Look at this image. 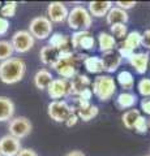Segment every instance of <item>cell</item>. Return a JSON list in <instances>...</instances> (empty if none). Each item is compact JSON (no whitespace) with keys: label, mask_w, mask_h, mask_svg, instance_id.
Segmentation results:
<instances>
[{"label":"cell","mask_w":150,"mask_h":156,"mask_svg":"<svg viewBox=\"0 0 150 156\" xmlns=\"http://www.w3.org/2000/svg\"><path fill=\"white\" fill-rule=\"evenodd\" d=\"M85 55H76L69 48L63 50L59 52L57 60L54 62L51 68L54 69L60 78H64L67 81H71L77 74V65L80 60H85Z\"/></svg>","instance_id":"cell-1"},{"label":"cell","mask_w":150,"mask_h":156,"mask_svg":"<svg viewBox=\"0 0 150 156\" xmlns=\"http://www.w3.org/2000/svg\"><path fill=\"white\" fill-rule=\"evenodd\" d=\"M26 73V64L20 57H11L0 62V81L5 85L20 82Z\"/></svg>","instance_id":"cell-2"},{"label":"cell","mask_w":150,"mask_h":156,"mask_svg":"<svg viewBox=\"0 0 150 156\" xmlns=\"http://www.w3.org/2000/svg\"><path fill=\"white\" fill-rule=\"evenodd\" d=\"M67 22H68V26L75 31H81V30L89 31L93 18H91L89 11L85 7L77 5L69 11Z\"/></svg>","instance_id":"cell-3"},{"label":"cell","mask_w":150,"mask_h":156,"mask_svg":"<svg viewBox=\"0 0 150 156\" xmlns=\"http://www.w3.org/2000/svg\"><path fill=\"white\" fill-rule=\"evenodd\" d=\"M116 91V82L111 76H98L93 82L91 92L101 101H107Z\"/></svg>","instance_id":"cell-4"},{"label":"cell","mask_w":150,"mask_h":156,"mask_svg":"<svg viewBox=\"0 0 150 156\" xmlns=\"http://www.w3.org/2000/svg\"><path fill=\"white\" fill-rule=\"evenodd\" d=\"M52 22L47 18V16H37L29 23V33L34 39L45 41L52 34Z\"/></svg>","instance_id":"cell-5"},{"label":"cell","mask_w":150,"mask_h":156,"mask_svg":"<svg viewBox=\"0 0 150 156\" xmlns=\"http://www.w3.org/2000/svg\"><path fill=\"white\" fill-rule=\"evenodd\" d=\"M47 113L56 122H65L67 119L72 113H75V108L65 100H52L47 105Z\"/></svg>","instance_id":"cell-6"},{"label":"cell","mask_w":150,"mask_h":156,"mask_svg":"<svg viewBox=\"0 0 150 156\" xmlns=\"http://www.w3.org/2000/svg\"><path fill=\"white\" fill-rule=\"evenodd\" d=\"M31 129H33V125L30 122V120L26 119V117H22V116L13 117V119L9 121V125H8L9 135H12L17 139L26 138V136L31 133Z\"/></svg>","instance_id":"cell-7"},{"label":"cell","mask_w":150,"mask_h":156,"mask_svg":"<svg viewBox=\"0 0 150 156\" xmlns=\"http://www.w3.org/2000/svg\"><path fill=\"white\" fill-rule=\"evenodd\" d=\"M12 47L14 52L25 53L34 47L35 39L27 30H18L12 35Z\"/></svg>","instance_id":"cell-8"},{"label":"cell","mask_w":150,"mask_h":156,"mask_svg":"<svg viewBox=\"0 0 150 156\" xmlns=\"http://www.w3.org/2000/svg\"><path fill=\"white\" fill-rule=\"evenodd\" d=\"M48 96L54 100H59L61 98L69 95V81L64 78H54L50 86L47 87Z\"/></svg>","instance_id":"cell-9"},{"label":"cell","mask_w":150,"mask_h":156,"mask_svg":"<svg viewBox=\"0 0 150 156\" xmlns=\"http://www.w3.org/2000/svg\"><path fill=\"white\" fill-rule=\"evenodd\" d=\"M68 13H69L68 8L61 2H52L47 7V18L55 23L64 22L68 18Z\"/></svg>","instance_id":"cell-10"},{"label":"cell","mask_w":150,"mask_h":156,"mask_svg":"<svg viewBox=\"0 0 150 156\" xmlns=\"http://www.w3.org/2000/svg\"><path fill=\"white\" fill-rule=\"evenodd\" d=\"M21 151L20 139L12 135H4L0 138V154L2 156H16Z\"/></svg>","instance_id":"cell-11"},{"label":"cell","mask_w":150,"mask_h":156,"mask_svg":"<svg viewBox=\"0 0 150 156\" xmlns=\"http://www.w3.org/2000/svg\"><path fill=\"white\" fill-rule=\"evenodd\" d=\"M102 64H103V72H107V73H114L118 70V68L122 64V56L119 55V52L116 50L112 51H108V52H103L102 57Z\"/></svg>","instance_id":"cell-12"},{"label":"cell","mask_w":150,"mask_h":156,"mask_svg":"<svg viewBox=\"0 0 150 156\" xmlns=\"http://www.w3.org/2000/svg\"><path fill=\"white\" fill-rule=\"evenodd\" d=\"M149 60H150V55L148 52H136L128 58L129 64L134 68L137 74L146 73L149 68Z\"/></svg>","instance_id":"cell-13"},{"label":"cell","mask_w":150,"mask_h":156,"mask_svg":"<svg viewBox=\"0 0 150 156\" xmlns=\"http://www.w3.org/2000/svg\"><path fill=\"white\" fill-rule=\"evenodd\" d=\"M91 85V81L86 74H76L69 81V95H77L79 96L84 90L89 89Z\"/></svg>","instance_id":"cell-14"},{"label":"cell","mask_w":150,"mask_h":156,"mask_svg":"<svg viewBox=\"0 0 150 156\" xmlns=\"http://www.w3.org/2000/svg\"><path fill=\"white\" fill-rule=\"evenodd\" d=\"M128 20H129V16L127 11H124V9L116 7V5H114L108 11V13L106 14V22L110 26L115 25V23H127Z\"/></svg>","instance_id":"cell-15"},{"label":"cell","mask_w":150,"mask_h":156,"mask_svg":"<svg viewBox=\"0 0 150 156\" xmlns=\"http://www.w3.org/2000/svg\"><path fill=\"white\" fill-rule=\"evenodd\" d=\"M112 8L111 2H90L88 4V11L93 17H106V14Z\"/></svg>","instance_id":"cell-16"},{"label":"cell","mask_w":150,"mask_h":156,"mask_svg":"<svg viewBox=\"0 0 150 156\" xmlns=\"http://www.w3.org/2000/svg\"><path fill=\"white\" fill-rule=\"evenodd\" d=\"M14 115V103L7 96H0V122L11 121Z\"/></svg>","instance_id":"cell-17"},{"label":"cell","mask_w":150,"mask_h":156,"mask_svg":"<svg viewBox=\"0 0 150 156\" xmlns=\"http://www.w3.org/2000/svg\"><path fill=\"white\" fill-rule=\"evenodd\" d=\"M52 80H54V77H52L51 72L46 68H42L34 76V86L38 90H47V87L50 86Z\"/></svg>","instance_id":"cell-18"},{"label":"cell","mask_w":150,"mask_h":156,"mask_svg":"<svg viewBox=\"0 0 150 156\" xmlns=\"http://www.w3.org/2000/svg\"><path fill=\"white\" fill-rule=\"evenodd\" d=\"M137 103V96L132 94V92H122L116 98V105L122 109H128V108H134Z\"/></svg>","instance_id":"cell-19"},{"label":"cell","mask_w":150,"mask_h":156,"mask_svg":"<svg viewBox=\"0 0 150 156\" xmlns=\"http://www.w3.org/2000/svg\"><path fill=\"white\" fill-rule=\"evenodd\" d=\"M68 43H69V38L60 33H54L48 41V46H51L52 48H55L57 52H60L63 50L68 48Z\"/></svg>","instance_id":"cell-20"},{"label":"cell","mask_w":150,"mask_h":156,"mask_svg":"<svg viewBox=\"0 0 150 156\" xmlns=\"http://www.w3.org/2000/svg\"><path fill=\"white\" fill-rule=\"evenodd\" d=\"M57 56H59V52L55 48H52L51 46L42 47V50L39 52V58H41L42 64L50 65V66L54 65V62L57 60Z\"/></svg>","instance_id":"cell-21"},{"label":"cell","mask_w":150,"mask_h":156,"mask_svg":"<svg viewBox=\"0 0 150 156\" xmlns=\"http://www.w3.org/2000/svg\"><path fill=\"white\" fill-rule=\"evenodd\" d=\"M84 66L89 73H93V74H99L103 72L102 60L98 56H86L84 60Z\"/></svg>","instance_id":"cell-22"},{"label":"cell","mask_w":150,"mask_h":156,"mask_svg":"<svg viewBox=\"0 0 150 156\" xmlns=\"http://www.w3.org/2000/svg\"><path fill=\"white\" fill-rule=\"evenodd\" d=\"M98 44H99V50L102 52H108V51L115 50L116 39L108 33H99Z\"/></svg>","instance_id":"cell-23"},{"label":"cell","mask_w":150,"mask_h":156,"mask_svg":"<svg viewBox=\"0 0 150 156\" xmlns=\"http://www.w3.org/2000/svg\"><path fill=\"white\" fill-rule=\"evenodd\" d=\"M76 109V115L79 119H81L82 121H85V122H88V121L93 120L94 117L98 115V107L94 105V104H90L88 107H84V108H75Z\"/></svg>","instance_id":"cell-24"},{"label":"cell","mask_w":150,"mask_h":156,"mask_svg":"<svg viewBox=\"0 0 150 156\" xmlns=\"http://www.w3.org/2000/svg\"><path fill=\"white\" fill-rule=\"evenodd\" d=\"M141 37H142L141 33H138V31H130V33L127 34V37H125L124 42L122 43V44L134 52L136 48H138L140 46H141Z\"/></svg>","instance_id":"cell-25"},{"label":"cell","mask_w":150,"mask_h":156,"mask_svg":"<svg viewBox=\"0 0 150 156\" xmlns=\"http://www.w3.org/2000/svg\"><path fill=\"white\" fill-rule=\"evenodd\" d=\"M140 116H141L140 111L136 109V108H132V109H129L127 112H124L123 116H122V121H123V124L127 129H133L134 122L137 121V119Z\"/></svg>","instance_id":"cell-26"},{"label":"cell","mask_w":150,"mask_h":156,"mask_svg":"<svg viewBox=\"0 0 150 156\" xmlns=\"http://www.w3.org/2000/svg\"><path fill=\"white\" fill-rule=\"evenodd\" d=\"M118 82L119 85L123 87L124 90H130L133 89V85H134V78L132 76V73L128 72V70H123L118 74Z\"/></svg>","instance_id":"cell-27"},{"label":"cell","mask_w":150,"mask_h":156,"mask_svg":"<svg viewBox=\"0 0 150 156\" xmlns=\"http://www.w3.org/2000/svg\"><path fill=\"white\" fill-rule=\"evenodd\" d=\"M16 11H17V2H7L0 8V16L7 20L12 18L16 14Z\"/></svg>","instance_id":"cell-28"},{"label":"cell","mask_w":150,"mask_h":156,"mask_svg":"<svg viewBox=\"0 0 150 156\" xmlns=\"http://www.w3.org/2000/svg\"><path fill=\"white\" fill-rule=\"evenodd\" d=\"M13 47L9 41H0V61H5L13 55Z\"/></svg>","instance_id":"cell-29"},{"label":"cell","mask_w":150,"mask_h":156,"mask_svg":"<svg viewBox=\"0 0 150 156\" xmlns=\"http://www.w3.org/2000/svg\"><path fill=\"white\" fill-rule=\"evenodd\" d=\"M110 30L112 33V37L116 39H125L128 34V27L125 23H115V25L110 26Z\"/></svg>","instance_id":"cell-30"},{"label":"cell","mask_w":150,"mask_h":156,"mask_svg":"<svg viewBox=\"0 0 150 156\" xmlns=\"http://www.w3.org/2000/svg\"><path fill=\"white\" fill-rule=\"evenodd\" d=\"M137 90L140 92V95L150 98V78H142V80H140L137 85Z\"/></svg>","instance_id":"cell-31"},{"label":"cell","mask_w":150,"mask_h":156,"mask_svg":"<svg viewBox=\"0 0 150 156\" xmlns=\"http://www.w3.org/2000/svg\"><path fill=\"white\" fill-rule=\"evenodd\" d=\"M95 46V39L90 35V33L88 34V35H85L84 38L81 39V42H80V44H79V48H82V50H86V51H89V50H93Z\"/></svg>","instance_id":"cell-32"},{"label":"cell","mask_w":150,"mask_h":156,"mask_svg":"<svg viewBox=\"0 0 150 156\" xmlns=\"http://www.w3.org/2000/svg\"><path fill=\"white\" fill-rule=\"evenodd\" d=\"M133 129L137 131L138 134H146V131H148V120L145 119L144 116H140L137 121L134 122V126H133Z\"/></svg>","instance_id":"cell-33"},{"label":"cell","mask_w":150,"mask_h":156,"mask_svg":"<svg viewBox=\"0 0 150 156\" xmlns=\"http://www.w3.org/2000/svg\"><path fill=\"white\" fill-rule=\"evenodd\" d=\"M89 31L86 30H81V31H75L72 34V38H71V43H72V47L75 48V50H79V44L81 42V39L84 38L85 35H88Z\"/></svg>","instance_id":"cell-34"},{"label":"cell","mask_w":150,"mask_h":156,"mask_svg":"<svg viewBox=\"0 0 150 156\" xmlns=\"http://www.w3.org/2000/svg\"><path fill=\"white\" fill-rule=\"evenodd\" d=\"M141 35H142L141 37V46L150 50V29L149 30H145Z\"/></svg>","instance_id":"cell-35"},{"label":"cell","mask_w":150,"mask_h":156,"mask_svg":"<svg viewBox=\"0 0 150 156\" xmlns=\"http://www.w3.org/2000/svg\"><path fill=\"white\" fill-rule=\"evenodd\" d=\"M9 21L7 18H3L2 16H0V35H5V34L8 33L9 30Z\"/></svg>","instance_id":"cell-36"},{"label":"cell","mask_w":150,"mask_h":156,"mask_svg":"<svg viewBox=\"0 0 150 156\" xmlns=\"http://www.w3.org/2000/svg\"><path fill=\"white\" fill-rule=\"evenodd\" d=\"M136 5V2H116V7L124 9V11H128V9L133 8Z\"/></svg>","instance_id":"cell-37"},{"label":"cell","mask_w":150,"mask_h":156,"mask_svg":"<svg viewBox=\"0 0 150 156\" xmlns=\"http://www.w3.org/2000/svg\"><path fill=\"white\" fill-rule=\"evenodd\" d=\"M91 95H93V92H91L90 89H86L81 92V94L79 95V99L80 100H84V101H90L91 99Z\"/></svg>","instance_id":"cell-38"},{"label":"cell","mask_w":150,"mask_h":156,"mask_svg":"<svg viewBox=\"0 0 150 156\" xmlns=\"http://www.w3.org/2000/svg\"><path fill=\"white\" fill-rule=\"evenodd\" d=\"M77 121H79V117H77L76 112H75V113H72V115L68 117V119H67L65 125L68 126V128H71V126H75V125L77 124Z\"/></svg>","instance_id":"cell-39"},{"label":"cell","mask_w":150,"mask_h":156,"mask_svg":"<svg viewBox=\"0 0 150 156\" xmlns=\"http://www.w3.org/2000/svg\"><path fill=\"white\" fill-rule=\"evenodd\" d=\"M141 109L145 115L150 116V99H144L141 101Z\"/></svg>","instance_id":"cell-40"},{"label":"cell","mask_w":150,"mask_h":156,"mask_svg":"<svg viewBox=\"0 0 150 156\" xmlns=\"http://www.w3.org/2000/svg\"><path fill=\"white\" fill-rule=\"evenodd\" d=\"M16 156H38L37 152L34 150H30V148H21V151L18 152Z\"/></svg>","instance_id":"cell-41"},{"label":"cell","mask_w":150,"mask_h":156,"mask_svg":"<svg viewBox=\"0 0 150 156\" xmlns=\"http://www.w3.org/2000/svg\"><path fill=\"white\" fill-rule=\"evenodd\" d=\"M65 156H85V154H84V152H81V151L75 150V151H71V152H68Z\"/></svg>","instance_id":"cell-42"},{"label":"cell","mask_w":150,"mask_h":156,"mask_svg":"<svg viewBox=\"0 0 150 156\" xmlns=\"http://www.w3.org/2000/svg\"><path fill=\"white\" fill-rule=\"evenodd\" d=\"M148 128H149V129H150V119H149V120H148Z\"/></svg>","instance_id":"cell-43"},{"label":"cell","mask_w":150,"mask_h":156,"mask_svg":"<svg viewBox=\"0 0 150 156\" xmlns=\"http://www.w3.org/2000/svg\"><path fill=\"white\" fill-rule=\"evenodd\" d=\"M0 5H2V3H0ZM0 8H2V7H0Z\"/></svg>","instance_id":"cell-44"},{"label":"cell","mask_w":150,"mask_h":156,"mask_svg":"<svg viewBox=\"0 0 150 156\" xmlns=\"http://www.w3.org/2000/svg\"><path fill=\"white\" fill-rule=\"evenodd\" d=\"M0 156H2V154H0Z\"/></svg>","instance_id":"cell-45"},{"label":"cell","mask_w":150,"mask_h":156,"mask_svg":"<svg viewBox=\"0 0 150 156\" xmlns=\"http://www.w3.org/2000/svg\"><path fill=\"white\" fill-rule=\"evenodd\" d=\"M148 156H150V155H148Z\"/></svg>","instance_id":"cell-46"}]
</instances>
